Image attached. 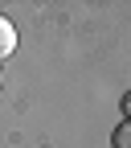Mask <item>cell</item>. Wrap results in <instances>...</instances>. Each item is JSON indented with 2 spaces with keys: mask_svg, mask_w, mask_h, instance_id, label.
I'll list each match as a JSON object with an SVG mask.
<instances>
[{
  "mask_svg": "<svg viewBox=\"0 0 131 148\" xmlns=\"http://www.w3.org/2000/svg\"><path fill=\"white\" fill-rule=\"evenodd\" d=\"M12 49H16V29H12L8 16H0V62H4Z\"/></svg>",
  "mask_w": 131,
  "mask_h": 148,
  "instance_id": "6da1fadb",
  "label": "cell"
},
{
  "mask_svg": "<svg viewBox=\"0 0 131 148\" xmlns=\"http://www.w3.org/2000/svg\"><path fill=\"white\" fill-rule=\"evenodd\" d=\"M111 144L115 148H131V119H123L115 132H111Z\"/></svg>",
  "mask_w": 131,
  "mask_h": 148,
  "instance_id": "7a4b0ae2",
  "label": "cell"
},
{
  "mask_svg": "<svg viewBox=\"0 0 131 148\" xmlns=\"http://www.w3.org/2000/svg\"><path fill=\"white\" fill-rule=\"evenodd\" d=\"M119 107H123V119H131V90L123 95V103H119Z\"/></svg>",
  "mask_w": 131,
  "mask_h": 148,
  "instance_id": "3957f363",
  "label": "cell"
},
{
  "mask_svg": "<svg viewBox=\"0 0 131 148\" xmlns=\"http://www.w3.org/2000/svg\"><path fill=\"white\" fill-rule=\"evenodd\" d=\"M0 82H4V70H0Z\"/></svg>",
  "mask_w": 131,
  "mask_h": 148,
  "instance_id": "277c9868",
  "label": "cell"
}]
</instances>
